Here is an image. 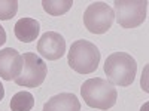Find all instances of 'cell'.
I'll return each mask as SVG.
<instances>
[{
	"instance_id": "cell-1",
	"label": "cell",
	"mask_w": 149,
	"mask_h": 111,
	"mask_svg": "<svg viewBox=\"0 0 149 111\" xmlns=\"http://www.w3.org/2000/svg\"><path fill=\"white\" fill-rule=\"evenodd\" d=\"M81 93L85 104L97 110L112 108L116 104V98H118V92L113 88V84L102 77H94L84 82Z\"/></svg>"
},
{
	"instance_id": "cell-9",
	"label": "cell",
	"mask_w": 149,
	"mask_h": 111,
	"mask_svg": "<svg viewBox=\"0 0 149 111\" xmlns=\"http://www.w3.org/2000/svg\"><path fill=\"white\" fill-rule=\"evenodd\" d=\"M43 111H81V102L73 93H60L48 99Z\"/></svg>"
},
{
	"instance_id": "cell-6",
	"label": "cell",
	"mask_w": 149,
	"mask_h": 111,
	"mask_svg": "<svg viewBox=\"0 0 149 111\" xmlns=\"http://www.w3.org/2000/svg\"><path fill=\"white\" fill-rule=\"evenodd\" d=\"M115 21L113 9L104 2H93L84 14V24L93 34H104Z\"/></svg>"
},
{
	"instance_id": "cell-13",
	"label": "cell",
	"mask_w": 149,
	"mask_h": 111,
	"mask_svg": "<svg viewBox=\"0 0 149 111\" xmlns=\"http://www.w3.org/2000/svg\"><path fill=\"white\" fill-rule=\"evenodd\" d=\"M18 12L17 0H0V21L12 19Z\"/></svg>"
},
{
	"instance_id": "cell-10",
	"label": "cell",
	"mask_w": 149,
	"mask_h": 111,
	"mask_svg": "<svg viewBox=\"0 0 149 111\" xmlns=\"http://www.w3.org/2000/svg\"><path fill=\"white\" fill-rule=\"evenodd\" d=\"M39 31H40V24L39 21L33 18H21L17 21L14 27L15 37L22 43H31L33 40H36L37 36H39Z\"/></svg>"
},
{
	"instance_id": "cell-12",
	"label": "cell",
	"mask_w": 149,
	"mask_h": 111,
	"mask_svg": "<svg viewBox=\"0 0 149 111\" xmlns=\"http://www.w3.org/2000/svg\"><path fill=\"white\" fill-rule=\"evenodd\" d=\"M72 5H73L72 0H43L42 2L43 9L52 16L64 15L66 12H69Z\"/></svg>"
},
{
	"instance_id": "cell-2",
	"label": "cell",
	"mask_w": 149,
	"mask_h": 111,
	"mask_svg": "<svg viewBox=\"0 0 149 111\" xmlns=\"http://www.w3.org/2000/svg\"><path fill=\"white\" fill-rule=\"evenodd\" d=\"M67 62L79 74H91L100 64V51L88 40H76L67 52Z\"/></svg>"
},
{
	"instance_id": "cell-5",
	"label": "cell",
	"mask_w": 149,
	"mask_h": 111,
	"mask_svg": "<svg viewBox=\"0 0 149 111\" xmlns=\"http://www.w3.org/2000/svg\"><path fill=\"white\" fill-rule=\"evenodd\" d=\"M48 67L43 59L31 52L22 55V71L15 79V83L22 88H39L46 79Z\"/></svg>"
},
{
	"instance_id": "cell-14",
	"label": "cell",
	"mask_w": 149,
	"mask_h": 111,
	"mask_svg": "<svg viewBox=\"0 0 149 111\" xmlns=\"http://www.w3.org/2000/svg\"><path fill=\"white\" fill-rule=\"evenodd\" d=\"M5 43H6V31L2 25H0V46H3Z\"/></svg>"
},
{
	"instance_id": "cell-11",
	"label": "cell",
	"mask_w": 149,
	"mask_h": 111,
	"mask_svg": "<svg viewBox=\"0 0 149 111\" xmlns=\"http://www.w3.org/2000/svg\"><path fill=\"white\" fill-rule=\"evenodd\" d=\"M33 107H34V98L30 92H26V90L15 93L10 99L12 111H31Z\"/></svg>"
},
{
	"instance_id": "cell-4",
	"label": "cell",
	"mask_w": 149,
	"mask_h": 111,
	"mask_svg": "<svg viewBox=\"0 0 149 111\" xmlns=\"http://www.w3.org/2000/svg\"><path fill=\"white\" fill-rule=\"evenodd\" d=\"M115 18L122 28H136L146 19V0H115Z\"/></svg>"
},
{
	"instance_id": "cell-7",
	"label": "cell",
	"mask_w": 149,
	"mask_h": 111,
	"mask_svg": "<svg viewBox=\"0 0 149 111\" xmlns=\"http://www.w3.org/2000/svg\"><path fill=\"white\" fill-rule=\"evenodd\" d=\"M37 52L48 61H57L66 53V40L60 33L46 31L37 42Z\"/></svg>"
},
{
	"instance_id": "cell-3",
	"label": "cell",
	"mask_w": 149,
	"mask_h": 111,
	"mask_svg": "<svg viewBox=\"0 0 149 111\" xmlns=\"http://www.w3.org/2000/svg\"><path fill=\"white\" fill-rule=\"evenodd\" d=\"M137 64L136 59L125 52H113L106 58L104 73L112 83L118 86H130L134 82Z\"/></svg>"
},
{
	"instance_id": "cell-8",
	"label": "cell",
	"mask_w": 149,
	"mask_h": 111,
	"mask_svg": "<svg viewBox=\"0 0 149 111\" xmlns=\"http://www.w3.org/2000/svg\"><path fill=\"white\" fill-rule=\"evenodd\" d=\"M22 71V56L12 47L0 49V77L3 80H15Z\"/></svg>"
},
{
	"instance_id": "cell-15",
	"label": "cell",
	"mask_w": 149,
	"mask_h": 111,
	"mask_svg": "<svg viewBox=\"0 0 149 111\" xmlns=\"http://www.w3.org/2000/svg\"><path fill=\"white\" fill-rule=\"evenodd\" d=\"M3 96H5V88H3V84L0 83V101L3 99Z\"/></svg>"
}]
</instances>
